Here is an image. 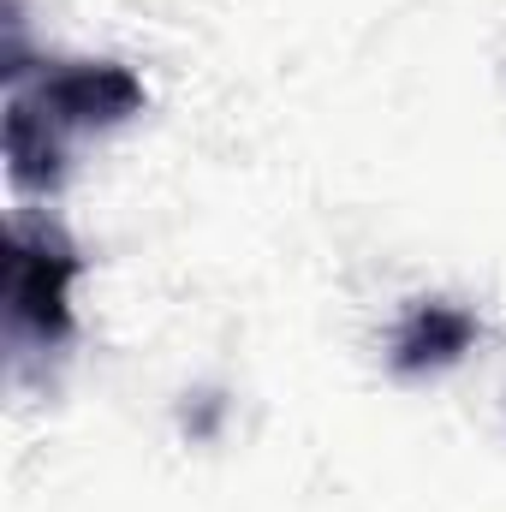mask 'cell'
Wrapping results in <instances>:
<instances>
[{"mask_svg": "<svg viewBox=\"0 0 506 512\" xmlns=\"http://www.w3.org/2000/svg\"><path fill=\"white\" fill-rule=\"evenodd\" d=\"M84 256L54 221H12L6 239V334L18 352H54L72 340V286Z\"/></svg>", "mask_w": 506, "mask_h": 512, "instance_id": "cell-2", "label": "cell"}, {"mask_svg": "<svg viewBox=\"0 0 506 512\" xmlns=\"http://www.w3.org/2000/svg\"><path fill=\"white\" fill-rule=\"evenodd\" d=\"M6 167L24 191H54L66 179L72 143L126 126L143 114L137 72L114 60H54V66H6Z\"/></svg>", "mask_w": 506, "mask_h": 512, "instance_id": "cell-1", "label": "cell"}, {"mask_svg": "<svg viewBox=\"0 0 506 512\" xmlns=\"http://www.w3.org/2000/svg\"><path fill=\"white\" fill-rule=\"evenodd\" d=\"M477 340H483L477 310H465L453 298H417L399 316L393 340H387V364H393V376L423 382V376H441V370L465 364L477 352Z\"/></svg>", "mask_w": 506, "mask_h": 512, "instance_id": "cell-3", "label": "cell"}]
</instances>
